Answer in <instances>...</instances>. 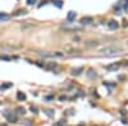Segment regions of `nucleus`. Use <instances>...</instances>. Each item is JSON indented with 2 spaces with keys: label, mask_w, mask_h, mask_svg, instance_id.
<instances>
[{
  "label": "nucleus",
  "mask_w": 128,
  "mask_h": 126,
  "mask_svg": "<svg viewBox=\"0 0 128 126\" xmlns=\"http://www.w3.org/2000/svg\"><path fill=\"white\" fill-rule=\"evenodd\" d=\"M100 54L105 55V56H115L122 54V47H115V46H109V47H105L100 50Z\"/></svg>",
  "instance_id": "nucleus-1"
},
{
  "label": "nucleus",
  "mask_w": 128,
  "mask_h": 126,
  "mask_svg": "<svg viewBox=\"0 0 128 126\" xmlns=\"http://www.w3.org/2000/svg\"><path fill=\"white\" fill-rule=\"evenodd\" d=\"M108 27H109V29L115 31L116 28L119 27V24H118V22H116V20H114V19H110V20L108 22Z\"/></svg>",
  "instance_id": "nucleus-2"
},
{
  "label": "nucleus",
  "mask_w": 128,
  "mask_h": 126,
  "mask_svg": "<svg viewBox=\"0 0 128 126\" xmlns=\"http://www.w3.org/2000/svg\"><path fill=\"white\" fill-rule=\"evenodd\" d=\"M119 64H118V62H114V64H109V65H106V66H105V69H106V70L108 71H115V70H118V69H119Z\"/></svg>",
  "instance_id": "nucleus-3"
},
{
  "label": "nucleus",
  "mask_w": 128,
  "mask_h": 126,
  "mask_svg": "<svg viewBox=\"0 0 128 126\" xmlns=\"http://www.w3.org/2000/svg\"><path fill=\"white\" fill-rule=\"evenodd\" d=\"M76 17H77V13L74 10H69L68 11V14H67V20L68 22H73L76 19Z\"/></svg>",
  "instance_id": "nucleus-4"
},
{
  "label": "nucleus",
  "mask_w": 128,
  "mask_h": 126,
  "mask_svg": "<svg viewBox=\"0 0 128 126\" xmlns=\"http://www.w3.org/2000/svg\"><path fill=\"white\" fill-rule=\"evenodd\" d=\"M82 71H83V68H73V69H72V71H70V74L73 77H78Z\"/></svg>",
  "instance_id": "nucleus-5"
},
{
  "label": "nucleus",
  "mask_w": 128,
  "mask_h": 126,
  "mask_svg": "<svg viewBox=\"0 0 128 126\" xmlns=\"http://www.w3.org/2000/svg\"><path fill=\"white\" fill-rule=\"evenodd\" d=\"M91 23H92V18H91V17H83V18L81 19V24H83V26L91 24Z\"/></svg>",
  "instance_id": "nucleus-6"
},
{
  "label": "nucleus",
  "mask_w": 128,
  "mask_h": 126,
  "mask_svg": "<svg viewBox=\"0 0 128 126\" xmlns=\"http://www.w3.org/2000/svg\"><path fill=\"white\" fill-rule=\"evenodd\" d=\"M14 112H15V115H18V116H22V115H24L26 113V110H24V108L23 107H17L15 108V110H14Z\"/></svg>",
  "instance_id": "nucleus-7"
},
{
  "label": "nucleus",
  "mask_w": 128,
  "mask_h": 126,
  "mask_svg": "<svg viewBox=\"0 0 128 126\" xmlns=\"http://www.w3.org/2000/svg\"><path fill=\"white\" fill-rule=\"evenodd\" d=\"M36 54L40 55V56H42V57H54L55 56V54H51V52H41V51H37Z\"/></svg>",
  "instance_id": "nucleus-8"
},
{
  "label": "nucleus",
  "mask_w": 128,
  "mask_h": 126,
  "mask_svg": "<svg viewBox=\"0 0 128 126\" xmlns=\"http://www.w3.org/2000/svg\"><path fill=\"white\" fill-rule=\"evenodd\" d=\"M57 62H54V61H50V62H47V64L45 65V68L47 69V70H53V69H55L57 68Z\"/></svg>",
  "instance_id": "nucleus-9"
},
{
  "label": "nucleus",
  "mask_w": 128,
  "mask_h": 126,
  "mask_svg": "<svg viewBox=\"0 0 128 126\" xmlns=\"http://www.w3.org/2000/svg\"><path fill=\"white\" fill-rule=\"evenodd\" d=\"M17 99L18 101H26V94L23 93V92H17Z\"/></svg>",
  "instance_id": "nucleus-10"
},
{
  "label": "nucleus",
  "mask_w": 128,
  "mask_h": 126,
  "mask_svg": "<svg viewBox=\"0 0 128 126\" xmlns=\"http://www.w3.org/2000/svg\"><path fill=\"white\" fill-rule=\"evenodd\" d=\"M9 18H10L9 14H7V13H0V20L7 22V20H9Z\"/></svg>",
  "instance_id": "nucleus-11"
},
{
  "label": "nucleus",
  "mask_w": 128,
  "mask_h": 126,
  "mask_svg": "<svg viewBox=\"0 0 128 126\" xmlns=\"http://www.w3.org/2000/svg\"><path fill=\"white\" fill-rule=\"evenodd\" d=\"M96 75H97V74H96L95 71H93L92 69H90V70L87 71V77L90 78V79H92V78H96Z\"/></svg>",
  "instance_id": "nucleus-12"
},
{
  "label": "nucleus",
  "mask_w": 128,
  "mask_h": 126,
  "mask_svg": "<svg viewBox=\"0 0 128 126\" xmlns=\"http://www.w3.org/2000/svg\"><path fill=\"white\" fill-rule=\"evenodd\" d=\"M53 4L57 8H62L63 7V0H53Z\"/></svg>",
  "instance_id": "nucleus-13"
},
{
  "label": "nucleus",
  "mask_w": 128,
  "mask_h": 126,
  "mask_svg": "<svg viewBox=\"0 0 128 126\" xmlns=\"http://www.w3.org/2000/svg\"><path fill=\"white\" fill-rule=\"evenodd\" d=\"M12 87V83H3L1 85H0V89L1 90H5V89H8Z\"/></svg>",
  "instance_id": "nucleus-14"
},
{
  "label": "nucleus",
  "mask_w": 128,
  "mask_h": 126,
  "mask_svg": "<svg viewBox=\"0 0 128 126\" xmlns=\"http://www.w3.org/2000/svg\"><path fill=\"white\" fill-rule=\"evenodd\" d=\"M99 42L96 41H90V42H86V46H90V47H93V46H97Z\"/></svg>",
  "instance_id": "nucleus-15"
},
{
  "label": "nucleus",
  "mask_w": 128,
  "mask_h": 126,
  "mask_svg": "<svg viewBox=\"0 0 128 126\" xmlns=\"http://www.w3.org/2000/svg\"><path fill=\"white\" fill-rule=\"evenodd\" d=\"M44 112H45L49 117H53V116H54V111H53V110H45Z\"/></svg>",
  "instance_id": "nucleus-16"
},
{
  "label": "nucleus",
  "mask_w": 128,
  "mask_h": 126,
  "mask_svg": "<svg viewBox=\"0 0 128 126\" xmlns=\"http://www.w3.org/2000/svg\"><path fill=\"white\" fill-rule=\"evenodd\" d=\"M30 110H31L32 113H35V115L38 113V110H37V107H36V106H31V107H30Z\"/></svg>",
  "instance_id": "nucleus-17"
},
{
  "label": "nucleus",
  "mask_w": 128,
  "mask_h": 126,
  "mask_svg": "<svg viewBox=\"0 0 128 126\" xmlns=\"http://www.w3.org/2000/svg\"><path fill=\"white\" fill-rule=\"evenodd\" d=\"M27 11L24 9H19V11H17V13H14V15H21V14H26Z\"/></svg>",
  "instance_id": "nucleus-18"
},
{
  "label": "nucleus",
  "mask_w": 128,
  "mask_h": 126,
  "mask_svg": "<svg viewBox=\"0 0 128 126\" xmlns=\"http://www.w3.org/2000/svg\"><path fill=\"white\" fill-rule=\"evenodd\" d=\"M36 1H37V0H27V4H28V5H35Z\"/></svg>",
  "instance_id": "nucleus-19"
},
{
  "label": "nucleus",
  "mask_w": 128,
  "mask_h": 126,
  "mask_svg": "<svg viewBox=\"0 0 128 126\" xmlns=\"http://www.w3.org/2000/svg\"><path fill=\"white\" fill-rule=\"evenodd\" d=\"M64 124H65V121H63V120H60V121H59L58 124H55L54 126H63Z\"/></svg>",
  "instance_id": "nucleus-20"
},
{
  "label": "nucleus",
  "mask_w": 128,
  "mask_h": 126,
  "mask_svg": "<svg viewBox=\"0 0 128 126\" xmlns=\"http://www.w3.org/2000/svg\"><path fill=\"white\" fill-rule=\"evenodd\" d=\"M65 99H67L65 96H60V97H59V101H60V102H63V101H65Z\"/></svg>",
  "instance_id": "nucleus-21"
},
{
  "label": "nucleus",
  "mask_w": 128,
  "mask_h": 126,
  "mask_svg": "<svg viewBox=\"0 0 128 126\" xmlns=\"http://www.w3.org/2000/svg\"><path fill=\"white\" fill-rule=\"evenodd\" d=\"M67 112H68V113H67V115H69V116H70V115H73V110H68V111H67Z\"/></svg>",
  "instance_id": "nucleus-22"
},
{
  "label": "nucleus",
  "mask_w": 128,
  "mask_h": 126,
  "mask_svg": "<svg viewBox=\"0 0 128 126\" xmlns=\"http://www.w3.org/2000/svg\"><path fill=\"white\" fill-rule=\"evenodd\" d=\"M46 3H47V1H41L40 4H38V8H40V7H42V5H45Z\"/></svg>",
  "instance_id": "nucleus-23"
},
{
  "label": "nucleus",
  "mask_w": 128,
  "mask_h": 126,
  "mask_svg": "<svg viewBox=\"0 0 128 126\" xmlns=\"http://www.w3.org/2000/svg\"><path fill=\"white\" fill-rule=\"evenodd\" d=\"M73 41H74V42H80V37H76V38L73 39Z\"/></svg>",
  "instance_id": "nucleus-24"
},
{
  "label": "nucleus",
  "mask_w": 128,
  "mask_h": 126,
  "mask_svg": "<svg viewBox=\"0 0 128 126\" xmlns=\"http://www.w3.org/2000/svg\"><path fill=\"white\" fill-rule=\"evenodd\" d=\"M123 26H124V27H127V26H128V22H127V20H124V22H123Z\"/></svg>",
  "instance_id": "nucleus-25"
},
{
  "label": "nucleus",
  "mask_w": 128,
  "mask_h": 126,
  "mask_svg": "<svg viewBox=\"0 0 128 126\" xmlns=\"http://www.w3.org/2000/svg\"><path fill=\"white\" fill-rule=\"evenodd\" d=\"M1 126H8L7 124H1Z\"/></svg>",
  "instance_id": "nucleus-26"
},
{
  "label": "nucleus",
  "mask_w": 128,
  "mask_h": 126,
  "mask_svg": "<svg viewBox=\"0 0 128 126\" xmlns=\"http://www.w3.org/2000/svg\"><path fill=\"white\" fill-rule=\"evenodd\" d=\"M0 105H1V102H0Z\"/></svg>",
  "instance_id": "nucleus-27"
}]
</instances>
